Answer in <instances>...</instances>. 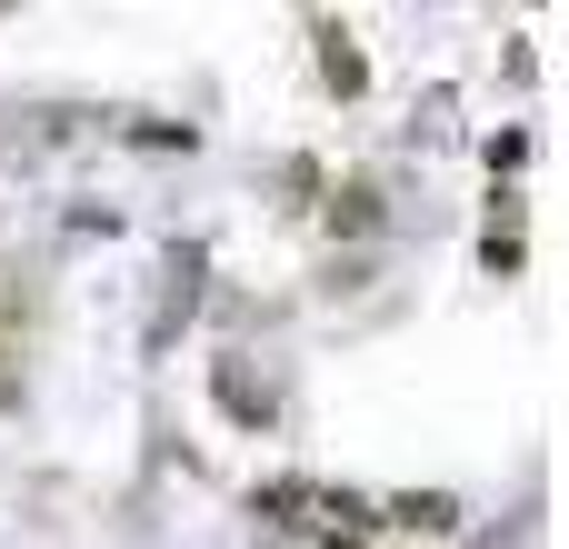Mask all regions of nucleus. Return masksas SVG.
<instances>
[{
	"instance_id": "obj_1",
	"label": "nucleus",
	"mask_w": 569,
	"mask_h": 549,
	"mask_svg": "<svg viewBox=\"0 0 569 549\" xmlns=\"http://www.w3.org/2000/svg\"><path fill=\"white\" fill-rule=\"evenodd\" d=\"M390 520H400V530H450V520H460V500H450V490H410Z\"/></svg>"
},
{
	"instance_id": "obj_2",
	"label": "nucleus",
	"mask_w": 569,
	"mask_h": 549,
	"mask_svg": "<svg viewBox=\"0 0 569 549\" xmlns=\"http://www.w3.org/2000/svg\"><path fill=\"white\" fill-rule=\"evenodd\" d=\"M220 400H230V410H240V420H270V390H250V380H240V370H220Z\"/></svg>"
},
{
	"instance_id": "obj_3",
	"label": "nucleus",
	"mask_w": 569,
	"mask_h": 549,
	"mask_svg": "<svg viewBox=\"0 0 569 549\" xmlns=\"http://www.w3.org/2000/svg\"><path fill=\"white\" fill-rule=\"evenodd\" d=\"M330 220H340V230H370V220H380V210H370V190H360V180H350V190H340V200H330Z\"/></svg>"
}]
</instances>
